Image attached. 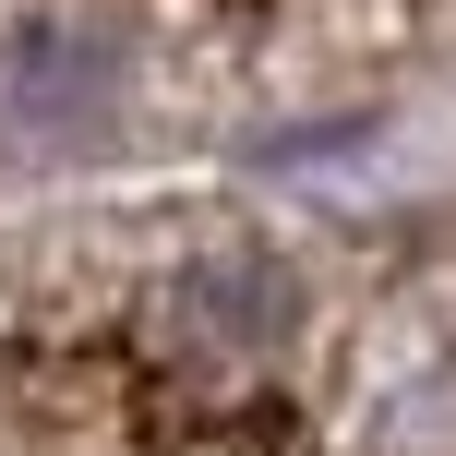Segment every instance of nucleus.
Here are the masks:
<instances>
[{"mask_svg":"<svg viewBox=\"0 0 456 456\" xmlns=\"http://www.w3.org/2000/svg\"><path fill=\"white\" fill-rule=\"evenodd\" d=\"M300 324H313V289H300V265H289V252H265V240H228V252H192V265L168 276L157 337L181 348V361L252 372V361H276Z\"/></svg>","mask_w":456,"mask_h":456,"instance_id":"nucleus-1","label":"nucleus"},{"mask_svg":"<svg viewBox=\"0 0 456 456\" xmlns=\"http://www.w3.org/2000/svg\"><path fill=\"white\" fill-rule=\"evenodd\" d=\"M120 85H133V37L109 12L0 24V120L12 133H96V120H120Z\"/></svg>","mask_w":456,"mask_h":456,"instance_id":"nucleus-2","label":"nucleus"}]
</instances>
